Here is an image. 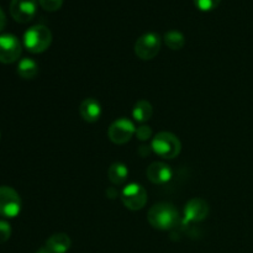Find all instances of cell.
<instances>
[{
  "mask_svg": "<svg viewBox=\"0 0 253 253\" xmlns=\"http://www.w3.org/2000/svg\"><path fill=\"white\" fill-rule=\"evenodd\" d=\"M136 137L140 141H147L152 137V128L148 125H141L140 127L136 128L135 132Z\"/></svg>",
  "mask_w": 253,
  "mask_h": 253,
  "instance_id": "20",
  "label": "cell"
},
{
  "mask_svg": "<svg viewBox=\"0 0 253 253\" xmlns=\"http://www.w3.org/2000/svg\"><path fill=\"white\" fill-rule=\"evenodd\" d=\"M120 198L124 207L132 211H137L143 209L147 203V192L138 183H130L121 190Z\"/></svg>",
  "mask_w": 253,
  "mask_h": 253,
  "instance_id": "6",
  "label": "cell"
},
{
  "mask_svg": "<svg viewBox=\"0 0 253 253\" xmlns=\"http://www.w3.org/2000/svg\"><path fill=\"white\" fill-rule=\"evenodd\" d=\"M21 198L11 187H0V215L6 219H14L21 211Z\"/></svg>",
  "mask_w": 253,
  "mask_h": 253,
  "instance_id": "5",
  "label": "cell"
},
{
  "mask_svg": "<svg viewBox=\"0 0 253 253\" xmlns=\"http://www.w3.org/2000/svg\"><path fill=\"white\" fill-rule=\"evenodd\" d=\"M163 41H165L166 46L169 47L173 51H177L184 47L185 44V37L184 35L177 30H172V31L166 32L163 36Z\"/></svg>",
  "mask_w": 253,
  "mask_h": 253,
  "instance_id": "17",
  "label": "cell"
},
{
  "mask_svg": "<svg viewBox=\"0 0 253 253\" xmlns=\"http://www.w3.org/2000/svg\"><path fill=\"white\" fill-rule=\"evenodd\" d=\"M39 5L46 11L54 12L61 9L63 0H39Z\"/></svg>",
  "mask_w": 253,
  "mask_h": 253,
  "instance_id": "19",
  "label": "cell"
},
{
  "mask_svg": "<svg viewBox=\"0 0 253 253\" xmlns=\"http://www.w3.org/2000/svg\"><path fill=\"white\" fill-rule=\"evenodd\" d=\"M151 151H152V147H148V146H140V148H138V153H140L142 157H146Z\"/></svg>",
  "mask_w": 253,
  "mask_h": 253,
  "instance_id": "22",
  "label": "cell"
},
{
  "mask_svg": "<svg viewBox=\"0 0 253 253\" xmlns=\"http://www.w3.org/2000/svg\"><path fill=\"white\" fill-rule=\"evenodd\" d=\"M106 195H108V198H110V199H114L115 197H118L119 192L115 188H109V189L106 190Z\"/></svg>",
  "mask_w": 253,
  "mask_h": 253,
  "instance_id": "24",
  "label": "cell"
},
{
  "mask_svg": "<svg viewBox=\"0 0 253 253\" xmlns=\"http://www.w3.org/2000/svg\"><path fill=\"white\" fill-rule=\"evenodd\" d=\"M72 246V240L64 232H58V234H54L49 237L46 241L44 247L49 250L53 253H66L71 249Z\"/></svg>",
  "mask_w": 253,
  "mask_h": 253,
  "instance_id": "13",
  "label": "cell"
},
{
  "mask_svg": "<svg viewBox=\"0 0 253 253\" xmlns=\"http://www.w3.org/2000/svg\"><path fill=\"white\" fill-rule=\"evenodd\" d=\"M147 220L152 227L166 231L179 224V212L170 203H158L148 210Z\"/></svg>",
  "mask_w": 253,
  "mask_h": 253,
  "instance_id": "1",
  "label": "cell"
},
{
  "mask_svg": "<svg viewBox=\"0 0 253 253\" xmlns=\"http://www.w3.org/2000/svg\"><path fill=\"white\" fill-rule=\"evenodd\" d=\"M25 48L31 53H42L52 43V32L44 25H35L25 31L24 37Z\"/></svg>",
  "mask_w": 253,
  "mask_h": 253,
  "instance_id": "2",
  "label": "cell"
},
{
  "mask_svg": "<svg viewBox=\"0 0 253 253\" xmlns=\"http://www.w3.org/2000/svg\"><path fill=\"white\" fill-rule=\"evenodd\" d=\"M210 207L207 200L202 198H193L185 204L183 211V224L190 225L200 222L209 216Z\"/></svg>",
  "mask_w": 253,
  "mask_h": 253,
  "instance_id": "9",
  "label": "cell"
},
{
  "mask_svg": "<svg viewBox=\"0 0 253 253\" xmlns=\"http://www.w3.org/2000/svg\"><path fill=\"white\" fill-rule=\"evenodd\" d=\"M128 177V169L126 165L121 162H115L109 167L108 178L114 185H121L125 183Z\"/></svg>",
  "mask_w": 253,
  "mask_h": 253,
  "instance_id": "14",
  "label": "cell"
},
{
  "mask_svg": "<svg viewBox=\"0 0 253 253\" xmlns=\"http://www.w3.org/2000/svg\"><path fill=\"white\" fill-rule=\"evenodd\" d=\"M39 0H11L10 15L19 24L30 22L37 12Z\"/></svg>",
  "mask_w": 253,
  "mask_h": 253,
  "instance_id": "10",
  "label": "cell"
},
{
  "mask_svg": "<svg viewBox=\"0 0 253 253\" xmlns=\"http://www.w3.org/2000/svg\"><path fill=\"white\" fill-rule=\"evenodd\" d=\"M153 108L151 105L150 101L147 100H140L135 104L132 109V118L135 121L140 124H145L152 118Z\"/></svg>",
  "mask_w": 253,
  "mask_h": 253,
  "instance_id": "16",
  "label": "cell"
},
{
  "mask_svg": "<svg viewBox=\"0 0 253 253\" xmlns=\"http://www.w3.org/2000/svg\"><path fill=\"white\" fill-rule=\"evenodd\" d=\"M79 114L82 119L89 124L96 123L101 116V105L94 98H86L79 106Z\"/></svg>",
  "mask_w": 253,
  "mask_h": 253,
  "instance_id": "12",
  "label": "cell"
},
{
  "mask_svg": "<svg viewBox=\"0 0 253 253\" xmlns=\"http://www.w3.org/2000/svg\"><path fill=\"white\" fill-rule=\"evenodd\" d=\"M22 52L21 42L15 35H0V63L11 64L20 58Z\"/></svg>",
  "mask_w": 253,
  "mask_h": 253,
  "instance_id": "8",
  "label": "cell"
},
{
  "mask_svg": "<svg viewBox=\"0 0 253 253\" xmlns=\"http://www.w3.org/2000/svg\"><path fill=\"white\" fill-rule=\"evenodd\" d=\"M151 147H152V152H155L160 157L165 160H173L179 156L182 151V143L174 133L162 131L153 137Z\"/></svg>",
  "mask_w": 253,
  "mask_h": 253,
  "instance_id": "3",
  "label": "cell"
},
{
  "mask_svg": "<svg viewBox=\"0 0 253 253\" xmlns=\"http://www.w3.org/2000/svg\"><path fill=\"white\" fill-rule=\"evenodd\" d=\"M17 74L22 79H34L39 74V64L32 58L25 57L17 64Z\"/></svg>",
  "mask_w": 253,
  "mask_h": 253,
  "instance_id": "15",
  "label": "cell"
},
{
  "mask_svg": "<svg viewBox=\"0 0 253 253\" xmlns=\"http://www.w3.org/2000/svg\"><path fill=\"white\" fill-rule=\"evenodd\" d=\"M148 180L153 184L162 185L169 182L173 177V170L170 166L166 165L163 162H153L151 163L146 170Z\"/></svg>",
  "mask_w": 253,
  "mask_h": 253,
  "instance_id": "11",
  "label": "cell"
},
{
  "mask_svg": "<svg viewBox=\"0 0 253 253\" xmlns=\"http://www.w3.org/2000/svg\"><path fill=\"white\" fill-rule=\"evenodd\" d=\"M136 128L131 120L120 118L114 121L108 130V137L115 145H125L135 135Z\"/></svg>",
  "mask_w": 253,
  "mask_h": 253,
  "instance_id": "7",
  "label": "cell"
},
{
  "mask_svg": "<svg viewBox=\"0 0 253 253\" xmlns=\"http://www.w3.org/2000/svg\"><path fill=\"white\" fill-rule=\"evenodd\" d=\"M36 253H53V252L49 251V250L47 249V247H42V249H40Z\"/></svg>",
  "mask_w": 253,
  "mask_h": 253,
  "instance_id": "25",
  "label": "cell"
},
{
  "mask_svg": "<svg viewBox=\"0 0 253 253\" xmlns=\"http://www.w3.org/2000/svg\"><path fill=\"white\" fill-rule=\"evenodd\" d=\"M11 236V226L9 222L0 220V245L5 244Z\"/></svg>",
  "mask_w": 253,
  "mask_h": 253,
  "instance_id": "21",
  "label": "cell"
},
{
  "mask_svg": "<svg viewBox=\"0 0 253 253\" xmlns=\"http://www.w3.org/2000/svg\"><path fill=\"white\" fill-rule=\"evenodd\" d=\"M221 0H194V4L200 11H211L220 5Z\"/></svg>",
  "mask_w": 253,
  "mask_h": 253,
  "instance_id": "18",
  "label": "cell"
},
{
  "mask_svg": "<svg viewBox=\"0 0 253 253\" xmlns=\"http://www.w3.org/2000/svg\"><path fill=\"white\" fill-rule=\"evenodd\" d=\"M161 46H162V40H161L160 35L155 34V32H147L138 37L133 49L138 58L143 59V61H150L160 53Z\"/></svg>",
  "mask_w": 253,
  "mask_h": 253,
  "instance_id": "4",
  "label": "cell"
},
{
  "mask_svg": "<svg viewBox=\"0 0 253 253\" xmlns=\"http://www.w3.org/2000/svg\"><path fill=\"white\" fill-rule=\"evenodd\" d=\"M5 25H6V16H5L4 11H2V9L0 7V32L4 30Z\"/></svg>",
  "mask_w": 253,
  "mask_h": 253,
  "instance_id": "23",
  "label": "cell"
}]
</instances>
